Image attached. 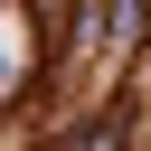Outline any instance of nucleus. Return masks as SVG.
<instances>
[{"label": "nucleus", "mask_w": 151, "mask_h": 151, "mask_svg": "<svg viewBox=\"0 0 151 151\" xmlns=\"http://www.w3.org/2000/svg\"><path fill=\"white\" fill-rule=\"evenodd\" d=\"M38 76H47V19L38 9H0V113L28 104Z\"/></svg>", "instance_id": "nucleus-1"}]
</instances>
